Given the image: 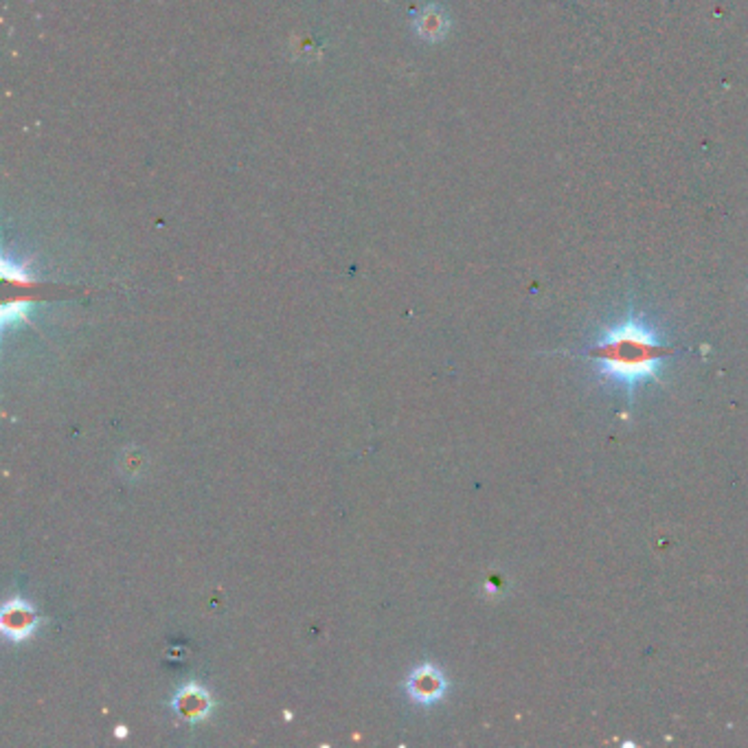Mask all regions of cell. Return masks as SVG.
<instances>
[{"instance_id":"obj_1","label":"cell","mask_w":748,"mask_h":748,"mask_svg":"<svg viewBox=\"0 0 748 748\" xmlns=\"http://www.w3.org/2000/svg\"><path fill=\"white\" fill-rule=\"evenodd\" d=\"M676 353L678 350L665 345L643 319L630 314L603 332L591 350L573 356L593 362L599 376L632 396L643 384L659 380L665 358Z\"/></svg>"},{"instance_id":"obj_2","label":"cell","mask_w":748,"mask_h":748,"mask_svg":"<svg viewBox=\"0 0 748 748\" xmlns=\"http://www.w3.org/2000/svg\"><path fill=\"white\" fill-rule=\"evenodd\" d=\"M445 689H448V685H445L444 674L430 663L419 665L407 680L408 696H411V700H415L417 705L428 706L439 703V700L444 698Z\"/></svg>"},{"instance_id":"obj_3","label":"cell","mask_w":748,"mask_h":748,"mask_svg":"<svg viewBox=\"0 0 748 748\" xmlns=\"http://www.w3.org/2000/svg\"><path fill=\"white\" fill-rule=\"evenodd\" d=\"M0 626H3L5 637H9L12 641H24L38 626V617H35V611L29 603L14 599V602L5 603Z\"/></svg>"},{"instance_id":"obj_4","label":"cell","mask_w":748,"mask_h":748,"mask_svg":"<svg viewBox=\"0 0 748 748\" xmlns=\"http://www.w3.org/2000/svg\"><path fill=\"white\" fill-rule=\"evenodd\" d=\"M211 696H209L207 689H202L200 685H187L176 694L173 698V711L178 714V718L189 722V725H196V722H202L209 718L211 714Z\"/></svg>"}]
</instances>
